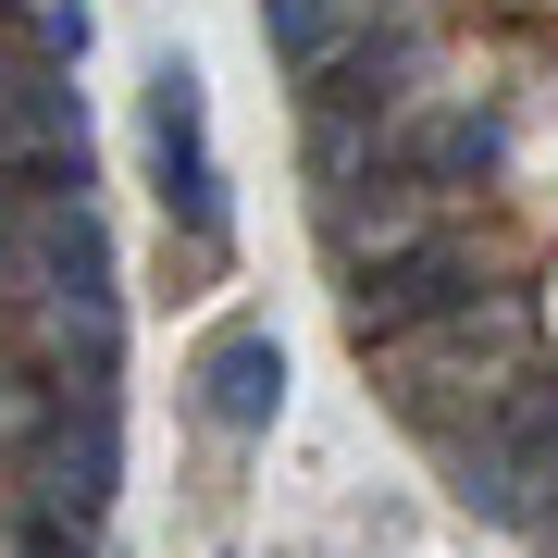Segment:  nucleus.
<instances>
[{
    "label": "nucleus",
    "instance_id": "6",
    "mask_svg": "<svg viewBox=\"0 0 558 558\" xmlns=\"http://www.w3.org/2000/svg\"><path fill=\"white\" fill-rule=\"evenodd\" d=\"M87 38H100L87 0H38V50H50V62H87Z\"/></svg>",
    "mask_w": 558,
    "mask_h": 558
},
{
    "label": "nucleus",
    "instance_id": "4",
    "mask_svg": "<svg viewBox=\"0 0 558 558\" xmlns=\"http://www.w3.org/2000/svg\"><path fill=\"white\" fill-rule=\"evenodd\" d=\"M186 385H199V422H211V435L260 447V435L286 422V348H274V323H223Z\"/></svg>",
    "mask_w": 558,
    "mask_h": 558
},
{
    "label": "nucleus",
    "instance_id": "3",
    "mask_svg": "<svg viewBox=\"0 0 558 558\" xmlns=\"http://www.w3.org/2000/svg\"><path fill=\"white\" fill-rule=\"evenodd\" d=\"M484 286H497V274L472 260V236H447V223H422L410 248H385V260H360V274H348V336H360V360H373V348L422 336V323L472 311Z\"/></svg>",
    "mask_w": 558,
    "mask_h": 558
},
{
    "label": "nucleus",
    "instance_id": "2",
    "mask_svg": "<svg viewBox=\"0 0 558 558\" xmlns=\"http://www.w3.org/2000/svg\"><path fill=\"white\" fill-rule=\"evenodd\" d=\"M149 186L174 211V260L186 274H223V161H211V100H199V62L161 50L149 62Z\"/></svg>",
    "mask_w": 558,
    "mask_h": 558
},
{
    "label": "nucleus",
    "instance_id": "5",
    "mask_svg": "<svg viewBox=\"0 0 558 558\" xmlns=\"http://www.w3.org/2000/svg\"><path fill=\"white\" fill-rule=\"evenodd\" d=\"M75 410V385H62V360L38 348V323L0 311V472H25V459L50 447V422Z\"/></svg>",
    "mask_w": 558,
    "mask_h": 558
},
{
    "label": "nucleus",
    "instance_id": "1",
    "mask_svg": "<svg viewBox=\"0 0 558 558\" xmlns=\"http://www.w3.org/2000/svg\"><path fill=\"white\" fill-rule=\"evenodd\" d=\"M373 360H385V410H398L422 447H447V435H472V422L509 398V373L534 360V299H521V286H484L472 311L422 323V336L373 348Z\"/></svg>",
    "mask_w": 558,
    "mask_h": 558
}]
</instances>
